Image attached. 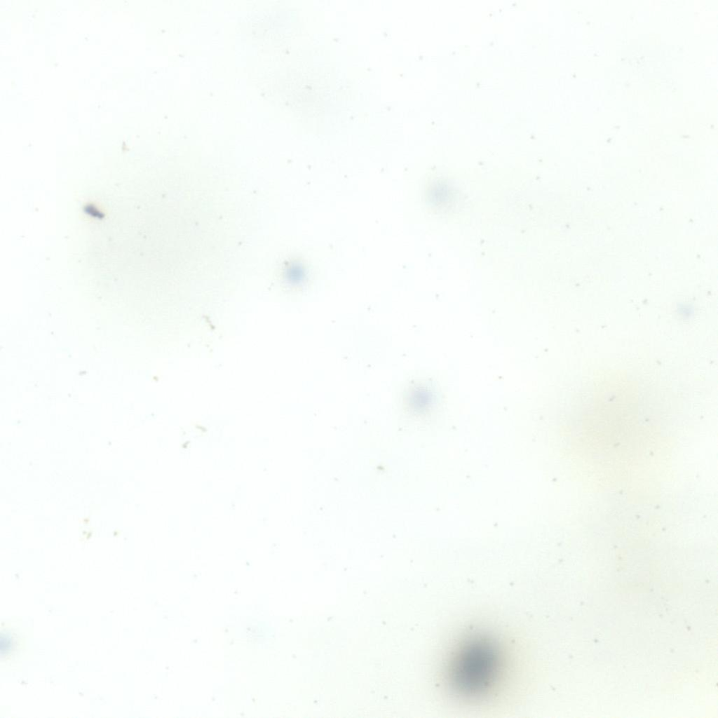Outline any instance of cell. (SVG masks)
I'll list each match as a JSON object with an SVG mask.
<instances>
[{
	"instance_id": "1",
	"label": "cell",
	"mask_w": 718,
	"mask_h": 718,
	"mask_svg": "<svg viewBox=\"0 0 718 718\" xmlns=\"http://www.w3.org/2000/svg\"><path fill=\"white\" fill-rule=\"evenodd\" d=\"M500 656L486 639H472L461 646L449 666L452 685L466 696H477L489 689L498 676Z\"/></svg>"
}]
</instances>
